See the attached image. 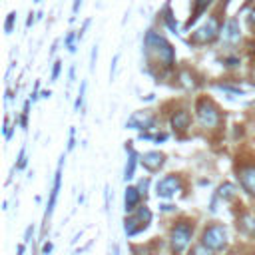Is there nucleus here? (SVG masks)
Segmentation results:
<instances>
[{
	"mask_svg": "<svg viewBox=\"0 0 255 255\" xmlns=\"http://www.w3.org/2000/svg\"><path fill=\"white\" fill-rule=\"evenodd\" d=\"M193 229H195V225L187 217H181V219L173 221V225L169 229V237H167V243H169V249H171L173 255H181L191 245Z\"/></svg>",
	"mask_w": 255,
	"mask_h": 255,
	"instance_id": "obj_3",
	"label": "nucleus"
},
{
	"mask_svg": "<svg viewBox=\"0 0 255 255\" xmlns=\"http://www.w3.org/2000/svg\"><path fill=\"white\" fill-rule=\"evenodd\" d=\"M30 104H34L30 98L24 102V108H22V114H20V128L26 129L28 128V114H30Z\"/></svg>",
	"mask_w": 255,
	"mask_h": 255,
	"instance_id": "obj_21",
	"label": "nucleus"
},
{
	"mask_svg": "<svg viewBox=\"0 0 255 255\" xmlns=\"http://www.w3.org/2000/svg\"><path fill=\"white\" fill-rule=\"evenodd\" d=\"M249 50H251V54H253V56H255V40H253V42H251V44H249Z\"/></svg>",
	"mask_w": 255,
	"mask_h": 255,
	"instance_id": "obj_42",
	"label": "nucleus"
},
{
	"mask_svg": "<svg viewBox=\"0 0 255 255\" xmlns=\"http://www.w3.org/2000/svg\"><path fill=\"white\" fill-rule=\"evenodd\" d=\"M237 179L241 189L255 197V163H241L237 167Z\"/></svg>",
	"mask_w": 255,
	"mask_h": 255,
	"instance_id": "obj_10",
	"label": "nucleus"
},
{
	"mask_svg": "<svg viewBox=\"0 0 255 255\" xmlns=\"http://www.w3.org/2000/svg\"><path fill=\"white\" fill-rule=\"evenodd\" d=\"M118 60H120V56L116 54V56H114V60H112V68H110V80H114V78H116V64H118Z\"/></svg>",
	"mask_w": 255,
	"mask_h": 255,
	"instance_id": "obj_33",
	"label": "nucleus"
},
{
	"mask_svg": "<svg viewBox=\"0 0 255 255\" xmlns=\"http://www.w3.org/2000/svg\"><path fill=\"white\" fill-rule=\"evenodd\" d=\"M80 6H82V0H74V6H72V12H74V14H78V10H80Z\"/></svg>",
	"mask_w": 255,
	"mask_h": 255,
	"instance_id": "obj_39",
	"label": "nucleus"
},
{
	"mask_svg": "<svg viewBox=\"0 0 255 255\" xmlns=\"http://www.w3.org/2000/svg\"><path fill=\"white\" fill-rule=\"evenodd\" d=\"M68 78H70V82H74V80H76V66H72V68H70Z\"/></svg>",
	"mask_w": 255,
	"mask_h": 255,
	"instance_id": "obj_38",
	"label": "nucleus"
},
{
	"mask_svg": "<svg viewBox=\"0 0 255 255\" xmlns=\"http://www.w3.org/2000/svg\"><path fill=\"white\" fill-rule=\"evenodd\" d=\"M86 86H88V84H86V80H84V82L80 84V92H78V98H76V104H74V110H76V112H80V110H82L84 96H86Z\"/></svg>",
	"mask_w": 255,
	"mask_h": 255,
	"instance_id": "obj_23",
	"label": "nucleus"
},
{
	"mask_svg": "<svg viewBox=\"0 0 255 255\" xmlns=\"http://www.w3.org/2000/svg\"><path fill=\"white\" fill-rule=\"evenodd\" d=\"M104 209L110 211V185H106L104 189Z\"/></svg>",
	"mask_w": 255,
	"mask_h": 255,
	"instance_id": "obj_32",
	"label": "nucleus"
},
{
	"mask_svg": "<svg viewBox=\"0 0 255 255\" xmlns=\"http://www.w3.org/2000/svg\"><path fill=\"white\" fill-rule=\"evenodd\" d=\"M211 2H213V0H193V12H191V16L187 18V22H185L183 28L189 30V28H191V26L205 14V12H207V8L211 6Z\"/></svg>",
	"mask_w": 255,
	"mask_h": 255,
	"instance_id": "obj_16",
	"label": "nucleus"
},
{
	"mask_svg": "<svg viewBox=\"0 0 255 255\" xmlns=\"http://www.w3.org/2000/svg\"><path fill=\"white\" fill-rule=\"evenodd\" d=\"M62 167H64V153L58 161V167H56V173H54V185H52V191H50V199H48V205H46V211H44V227L42 231H46V223L56 207V199H58V193H60V185H62Z\"/></svg>",
	"mask_w": 255,
	"mask_h": 255,
	"instance_id": "obj_8",
	"label": "nucleus"
},
{
	"mask_svg": "<svg viewBox=\"0 0 255 255\" xmlns=\"http://www.w3.org/2000/svg\"><path fill=\"white\" fill-rule=\"evenodd\" d=\"M60 72H62V60H56V62H54V66H52L50 80H52V82H56V80H58V76H60Z\"/></svg>",
	"mask_w": 255,
	"mask_h": 255,
	"instance_id": "obj_26",
	"label": "nucleus"
},
{
	"mask_svg": "<svg viewBox=\"0 0 255 255\" xmlns=\"http://www.w3.org/2000/svg\"><path fill=\"white\" fill-rule=\"evenodd\" d=\"M141 193H139V189L135 187V185H128L126 187V191H124V211L129 215V213H133L139 205H141Z\"/></svg>",
	"mask_w": 255,
	"mask_h": 255,
	"instance_id": "obj_13",
	"label": "nucleus"
},
{
	"mask_svg": "<svg viewBox=\"0 0 255 255\" xmlns=\"http://www.w3.org/2000/svg\"><path fill=\"white\" fill-rule=\"evenodd\" d=\"M253 255H255V253H253Z\"/></svg>",
	"mask_w": 255,
	"mask_h": 255,
	"instance_id": "obj_46",
	"label": "nucleus"
},
{
	"mask_svg": "<svg viewBox=\"0 0 255 255\" xmlns=\"http://www.w3.org/2000/svg\"><path fill=\"white\" fill-rule=\"evenodd\" d=\"M76 42H80L78 32H74V30H72V32H68V34H66V38H64V46L68 48V52H72V54L76 52Z\"/></svg>",
	"mask_w": 255,
	"mask_h": 255,
	"instance_id": "obj_20",
	"label": "nucleus"
},
{
	"mask_svg": "<svg viewBox=\"0 0 255 255\" xmlns=\"http://www.w3.org/2000/svg\"><path fill=\"white\" fill-rule=\"evenodd\" d=\"M189 255H215V251H211V249H209V247H205L203 243H197V245H193V247H191Z\"/></svg>",
	"mask_w": 255,
	"mask_h": 255,
	"instance_id": "obj_22",
	"label": "nucleus"
},
{
	"mask_svg": "<svg viewBox=\"0 0 255 255\" xmlns=\"http://www.w3.org/2000/svg\"><path fill=\"white\" fill-rule=\"evenodd\" d=\"M135 187H137V189H139V193L145 197V195H147V187H149V177H143V179H139Z\"/></svg>",
	"mask_w": 255,
	"mask_h": 255,
	"instance_id": "obj_27",
	"label": "nucleus"
},
{
	"mask_svg": "<svg viewBox=\"0 0 255 255\" xmlns=\"http://www.w3.org/2000/svg\"><path fill=\"white\" fill-rule=\"evenodd\" d=\"M34 2H42V0H34Z\"/></svg>",
	"mask_w": 255,
	"mask_h": 255,
	"instance_id": "obj_44",
	"label": "nucleus"
},
{
	"mask_svg": "<svg viewBox=\"0 0 255 255\" xmlns=\"http://www.w3.org/2000/svg\"><path fill=\"white\" fill-rule=\"evenodd\" d=\"M26 163H28V159H26V145H22V147H20V153H18L16 169H24V167H26Z\"/></svg>",
	"mask_w": 255,
	"mask_h": 255,
	"instance_id": "obj_25",
	"label": "nucleus"
},
{
	"mask_svg": "<svg viewBox=\"0 0 255 255\" xmlns=\"http://www.w3.org/2000/svg\"><path fill=\"white\" fill-rule=\"evenodd\" d=\"M32 235H34V225H28L26 227V233H24V243L32 241Z\"/></svg>",
	"mask_w": 255,
	"mask_h": 255,
	"instance_id": "obj_34",
	"label": "nucleus"
},
{
	"mask_svg": "<svg viewBox=\"0 0 255 255\" xmlns=\"http://www.w3.org/2000/svg\"><path fill=\"white\" fill-rule=\"evenodd\" d=\"M16 12H10L8 16H6V22H4V32L6 34H12V30H14V24H16Z\"/></svg>",
	"mask_w": 255,
	"mask_h": 255,
	"instance_id": "obj_24",
	"label": "nucleus"
},
{
	"mask_svg": "<svg viewBox=\"0 0 255 255\" xmlns=\"http://www.w3.org/2000/svg\"><path fill=\"white\" fill-rule=\"evenodd\" d=\"M110 255H120V245H118V243H112V247H110Z\"/></svg>",
	"mask_w": 255,
	"mask_h": 255,
	"instance_id": "obj_37",
	"label": "nucleus"
},
{
	"mask_svg": "<svg viewBox=\"0 0 255 255\" xmlns=\"http://www.w3.org/2000/svg\"><path fill=\"white\" fill-rule=\"evenodd\" d=\"M126 151H128V161H126V167H124V181H129L135 175V165H137L139 153L133 149L131 141H126Z\"/></svg>",
	"mask_w": 255,
	"mask_h": 255,
	"instance_id": "obj_14",
	"label": "nucleus"
},
{
	"mask_svg": "<svg viewBox=\"0 0 255 255\" xmlns=\"http://www.w3.org/2000/svg\"><path fill=\"white\" fill-rule=\"evenodd\" d=\"M229 255H243L241 251H233V253H229Z\"/></svg>",
	"mask_w": 255,
	"mask_h": 255,
	"instance_id": "obj_43",
	"label": "nucleus"
},
{
	"mask_svg": "<svg viewBox=\"0 0 255 255\" xmlns=\"http://www.w3.org/2000/svg\"><path fill=\"white\" fill-rule=\"evenodd\" d=\"M223 62H225V66H229V68H233V66H239V64H241L237 56H227V58H223Z\"/></svg>",
	"mask_w": 255,
	"mask_h": 255,
	"instance_id": "obj_29",
	"label": "nucleus"
},
{
	"mask_svg": "<svg viewBox=\"0 0 255 255\" xmlns=\"http://www.w3.org/2000/svg\"><path fill=\"white\" fill-rule=\"evenodd\" d=\"M52 253V243L48 241V243H44V247H42V255H50Z\"/></svg>",
	"mask_w": 255,
	"mask_h": 255,
	"instance_id": "obj_36",
	"label": "nucleus"
},
{
	"mask_svg": "<svg viewBox=\"0 0 255 255\" xmlns=\"http://www.w3.org/2000/svg\"><path fill=\"white\" fill-rule=\"evenodd\" d=\"M143 56L149 66L171 70L175 66V48L155 30H147L143 38Z\"/></svg>",
	"mask_w": 255,
	"mask_h": 255,
	"instance_id": "obj_1",
	"label": "nucleus"
},
{
	"mask_svg": "<svg viewBox=\"0 0 255 255\" xmlns=\"http://www.w3.org/2000/svg\"><path fill=\"white\" fill-rule=\"evenodd\" d=\"M96 60H98V46L92 48V56H90V70H96Z\"/></svg>",
	"mask_w": 255,
	"mask_h": 255,
	"instance_id": "obj_28",
	"label": "nucleus"
},
{
	"mask_svg": "<svg viewBox=\"0 0 255 255\" xmlns=\"http://www.w3.org/2000/svg\"><path fill=\"white\" fill-rule=\"evenodd\" d=\"M253 14H255V8H253Z\"/></svg>",
	"mask_w": 255,
	"mask_h": 255,
	"instance_id": "obj_45",
	"label": "nucleus"
},
{
	"mask_svg": "<svg viewBox=\"0 0 255 255\" xmlns=\"http://www.w3.org/2000/svg\"><path fill=\"white\" fill-rule=\"evenodd\" d=\"M199 243H203L205 247H209L211 251H223L229 243V235H227V227L223 223H209L203 227L201 235H199Z\"/></svg>",
	"mask_w": 255,
	"mask_h": 255,
	"instance_id": "obj_4",
	"label": "nucleus"
},
{
	"mask_svg": "<svg viewBox=\"0 0 255 255\" xmlns=\"http://www.w3.org/2000/svg\"><path fill=\"white\" fill-rule=\"evenodd\" d=\"M219 38H221V42L227 44V46H235V44H239V40H241L239 18H235V16L227 18V20L223 22V26H221V34H219Z\"/></svg>",
	"mask_w": 255,
	"mask_h": 255,
	"instance_id": "obj_9",
	"label": "nucleus"
},
{
	"mask_svg": "<svg viewBox=\"0 0 255 255\" xmlns=\"http://www.w3.org/2000/svg\"><path fill=\"white\" fill-rule=\"evenodd\" d=\"M139 163L143 165V169L155 173V171H159V169L163 167V163H165V155H163L161 151H155V149H151V151H143V153H139Z\"/></svg>",
	"mask_w": 255,
	"mask_h": 255,
	"instance_id": "obj_12",
	"label": "nucleus"
},
{
	"mask_svg": "<svg viewBox=\"0 0 255 255\" xmlns=\"http://www.w3.org/2000/svg\"><path fill=\"white\" fill-rule=\"evenodd\" d=\"M235 195H237V187L233 183H229V181L221 183L219 189H217V197L221 201H231V199H235Z\"/></svg>",
	"mask_w": 255,
	"mask_h": 255,
	"instance_id": "obj_18",
	"label": "nucleus"
},
{
	"mask_svg": "<svg viewBox=\"0 0 255 255\" xmlns=\"http://www.w3.org/2000/svg\"><path fill=\"white\" fill-rule=\"evenodd\" d=\"M34 16H36V14L30 10V12H28V20H26V28H32V24L36 22V18H34Z\"/></svg>",
	"mask_w": 255,
	"mask_h": 255,
	"instance_id": "obj_35",
	"label": "nucleus"
},
{
	"mask_svg": "<svg viewBox=\"0 0 255 255\" xmlns=\"http://www.w3.org/2000/svg\"><path fill=\"white\" fill-rule=\"evenodd\" d=\"M143 229H147V223H143L135 213H129L124 219V233H126V237H133V235L141 233Z\"/></svg>",
	"mask_w": 255,
	"mask_h": 255,
	"instance_id": "obj_15",
	"label": "nucleus"
},
{
	"mask_svg": "<svg viewBox=\"0 0 255 255\" xmlns=\"http://www.w3.org/2000/svg\"><path fill=\"white\" fill-rule=\"evenodd\" d=\"M24 249H26V247H24V243H20V245H18V251H16V255H24Z\"/></svg>",
	"mask_w": 255,
	"mask_h": 255,
	"instance_id": "obj_41",
	"label": "nucleus"
},
{
	"mask_svg": "<svg viewBox=\"0 0 255 255\" xmlns=\"http://www.w3.org/2000/svg\"><path fill=\"white\" fill-rule=\"evenodd\" d=\"M52 96V92L50 90H44V92H40V98H50Z\"/></svg>",
	"mask_w": 255,
	"mask_h": 255,
	"instance_id": "obj_40",
	"label": "nucleus"
},
{
	"mask_svg": "<svg viewBox=\"0 0 255 255\" xmlns=\"http://www.w3.org/2000/svg\"><path fill=\"white\" fill-rule=\"evenodd\" d=\"M163 20H165V24H167V28L175 34L177 32V22H175V16L171 14V8H169V4L163 8Z\"/></svg>",
	"mask_w": 255,
	"mask_h": 255,
	"instance_id": "obj_19",
	"label": "nucleus"
},
{
	"mask_svg": "<svg viewBox=\"0 0 255 255\" xmlns=\"http://www.w3.org/2000/svg\"><path fill=\"white\" fill-rule=\"evenodd\" d=\"M76 145V128H70V139H68V151H72Z\"/></svg>",
	"mask_w": 255,
	"mask_h": 255,
	"instance_id": "obj_30",
	"label": "nucleus"
},
{
	"mask_svg": "<svg viewBox=\"0 0 255 255\" xmlns=\"http://www.w3.org/2000/svg\"><path fill=\"white\" fill-rule=\"evenodd\" d=\"M169 126L173 129V133L177 137H181L189 128H191V114L185 110V108H179V110H173L171 118H169Z\"/></svg>",
	"mask_w": 255,
	"mask_h": 255,
	"instance_id": "obj_11",
	"label": "nucleus"
},
{
	"mask_svg": "<svg viewBox=\"0 0 255 255\" xmlns=\"http://www.w3.org/2000/svg\"><path fill=\"white\" fill-rule=\"evenodd\" d=\"M193 112H195V120L197 124L203 128V129H217L223 122V116H221V110L219 106L207 98V96H199L193 104Z\"/></svg>",
	"mask_w": 255,
	"mask_h": 255,
	"instance_id": "obj_2",
	"label": "nucleus"
},
{
	"mask_svg": "<svg viewBox=\"0 0 255 255\" xmlns=\"http://www.w3.org/2000/svg\"><path fill=\"white\" fill-rule=\"evenodd\" d=\"M183 189V179L177 173H167L155 183V195L159 199H171Z\"/></svg>",
	"mask_w": 255,
	"mask_h": 255,
	"instance_id": "obj_6",
	"label": "nucleus"
},
{
	"mask_svg": "<svg viewBox=\"0 0 255 255\" xmlns=\"http://www.w3.org/2000/svg\"><path fill=\"white\" fill-rule=\"evenodd\" d=\"M217 88H221V90H225V92H231V94H243L239 88H233V86H227V84H217Z\"/></svg>",
	"mask_w": 255,
	"mask_h": 255,
	"instance_id": "obj_31",
	"label": "nucleus"
},
{
	"mask_svg": "<svg viewBox=\"0 0 255 255\" xmlns=\"http://www.w3.org/2000/svg\"><path fill=\"white\" fill-rule=\"evenodd\" d=\"M221 26L223 24H219V16L211 14L209 20L189 36V44H193V46H207V44H211L215 38H219Z\"/></svg>",
	"mask_w": 255,
	"mask_h": 255,
	"instance_id": "obj_5",
	"label": "nucleus"
},
{
	"mask_svg": "<svg viewBox=\"0 0 255 255\" xmlns=\"http://www.w3.org/2000/svg\"><path fill=\"white\" fill-rule=\"evenodd\" d=\"M157 126V116L151 114L149 110H141V112H133L128 122H126V128L129 129H139V131H147V129H155Z\"/></svg>",
	"mask_w": 255,
	"mask_h": 255,
	"instance_id": "obj_7",
	"label": "nucleus"
},
{
	"mask_svg": "<svg viewBox=\"0 0 255 255\" xmlns=\"http://www.w3.org/2000/svg\"><path fill=\"white\" fill-rule=\"evenodd\" d=\"M237 229L243 231L245 235H251L255 237V215L253 213H241L239 219H237Z\"/></svg>",
	"mask_w": 255,
	"mask_h": 255,
	"instance_id": "obj_17",
	"label": "nucleus"
}]
</instances>
